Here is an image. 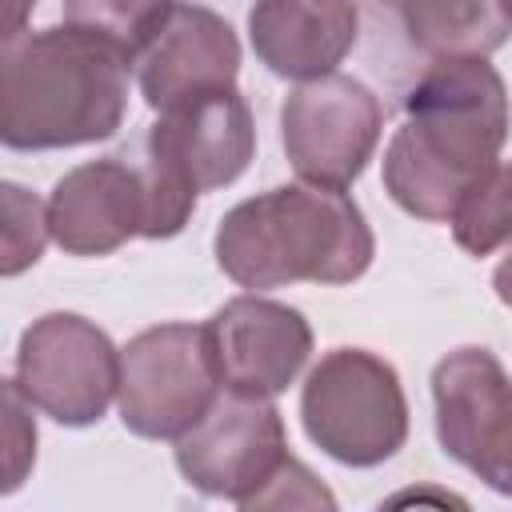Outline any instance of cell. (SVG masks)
I'll return each mask as SVG.
<instances>
[{"instance_id":"ffe728a7","label":"cell","mask_w":512,"mask_h":512,"mask_svg":"<svg viewBox=\"0 0 512 512\" xmlns=\"http://www.w3.org/2000/svg\"><path fill=\"white\" fill-rule=\"evenodd\" d=\"M336 508L332 492L296 460L288 456V464L272 476V484L252 500V508Z\"/></svg>"},{"instance_id":"d6986e66","label":"cell","mask_w":512,"mask_h":512,"mask_svg":"<svg viewBox=\"0 0 512 512\" xmlns=\"http://www.w3.org/2000/svg\"><path fill=\"white\" fill-rule=\"evenodd\" d=\"M32 400L20 392V384L4 380V492H16L36 460V420Z\"/></svg>"},{"instance_id":"30bf717a","label":"cell","mask_w":512,"mask_h":512,"mask_svg":"<svg viewBox=\"0 0 512 512\" xmlns=\"http://www.w3.org/2000/svg\"><path fill=\"white\" fill-rule=\"evenodd\" d=\"M432 412L444 456L512 500V376L480 344L452 348L432 368Z\"/></svg>"},{"instance_id":"3957f363","label":"cell","mask_w":512,"mask_h":512,"mask_svg":"<svg viewBox=\"0 0 512 512\" xmlns=\"http://www.w3.org/2000/svg\"><path fill=\"white\" fill-rule=\"evenodd\" d=\"M220 272L268 292L284 284H352L376 256V236L360 204L340 188L280 184L224 212L212 236Z\"/></svg>"},{"instance_id":"4fadbf2b","label":"cell","mask_w":512,"mask_h":512,"mask_svg":"<svg viewBox=\"0 0 512 512\" xmlns=\"http://www.w3.org/2000/svg\"><path fill=\"white\" fill-rule=\"evenodd\" d=\"M48 228L68 256H108L148 224L144 172L128 156L68 168L48 192Z\"/></svg>"},{"instance_id":"2e32d148","label":"cell","mask_w":512,"mask_h":512,"mask_svg":"<svg viewBox=\"0 0 512 512\" xmlns=\"http://www.w3.org/2000/svg\"><path fill=\"white\" fill-rule=\"evenodd\" d=\"M452 240L468 256H492L512 244V160H496L456 204Z\"/></svg>"},{"instance_id":"ac0fdd59","label":"cell","mask_w":512,"mask_h":512,"mask_svg":"<svg viewBox=\"0 0 512 512\" xmlns=\"http://www.w3.org/2000/svg\"><path fill=\"white\" fill-rule=\"evenodd\" d=\"M4 260L0 272L4 276H20L24 268H32L44 256V244L52 240L48 228V204H40L28 188L4 180Z\"/></svg>"},{"instance_id":"6da1fadb","label":"cell","mask_w":512,"mask_h":512,"mask_svg":"<svg viewBox=\"0 0 512 512\" xmlns=\"http://www.w3.org/2000/svg\"><path fill=\"white\" fill-rule=\"evenodd\" d=\"M512 112L488 56H444L404 92V124L384 148V192L416 220L448 224L464 192L500 160Z\"/></svg>"},{"instance_id":"603a6c76","label":"cell","mask_w":512,"mask_h":512,"mask_svg":"<svg viewBox=\"0 0 512 512\" xmlns=\"http://www.w3.org/2000/svg\"><path fill=\"white\" fill-rule=\"evenodd\" d=\"M500 8H504V16H508V24H512V0H500Z\"/></svg>"},{"instance_id":"9c48e42d","label":"cell","mask_w":512,"mask_h":512,"mask_svg":"<svg viewBox=\"0 0 512 512\" xmlns=\"http://www.w3.org/2000/svg\"><path fill=\"white\" fill-rule=\"evenodd\" d=\"M288 432L272 396L224 388L196 428L176 440L180 476L216 500L252 508V500L288 464Z\"/></svg>"},{"instance_id":"ba28073f","label":"cell","mask_w":512,"mask_h":512,"mask_svg":"<svg viewBox=\"0 0 512 512\" xmlns=\"http://www.w3.org/2000/svg\"><path fill=\"white\" fill-rule=\"evenodd\" d=\"M384 108L368 84L344 72L296 84L280 104V144L292 172L320 188H352L368 168Z\"/></svg>"},{"instance_id":"5bb4252c","label":"cell","mask_w":512,"mask_h":512,"mask_svg":"<svg viewBox=\"0 0 512 512\" xmlns=\"http://www.w3.org/2000/svg\"><path fill=\"white\" fill-rule=\"evenodd\" d=\"M360 36L356 0H256L248 40L256 60L284 80H320L344 64Z\"/></svg>"},{"instance_id":"277c9868","label":"cell","mask_w":512,"mask_h":512,"mask_svg":"<svg viewBox=\"0 0 512 512\" xmlns=\"http://www.w3.org/2000/svg\"><path fill=\"white\" fill-rule=\"evenodd\" d=\"M252 156L256 124L248 100L236 88H212L156 112L136 160L148 188L144 240H172L184 232L200 192L236 184Z\"/></svg>"},{"instance_id":"7c38bea8","label":"cell","mask_w":512,"mask_h":512,"mask_svg":"<svg viewBox=\"0 0 512 512\" xmlns=\"http://www.w3.org/2000/svg\"><path fill=\"white\" fill-rule=\"evenodd\" d=\"M240 40L232 24L192 0H172L136 56V84L152 112L212 88H236Z\"/></svg>"},{"instance_id":"e0dca14e","label":"cell","mask_w":512,"mask_h":512,"mask_svg":"<svg viewBox=\"0 0 512 512\" xmlns=\"http://www.w3.org/2000/svg\"><path fill=\"white\" fill-rule=\"evenodd\" d=\"M172 0H64V24L88 28L116 48H124L136 64L140 48L164 20Z\"/></svg>"},{"instance_id":"5b68a950","label":"cell","mask_w":512,"mask_h":512,"mask_svg":"<svg viewBox=\"0 0 512 512\" xmlns=\"http://www.w3.org/2000/svg\"><path fill=\"white\" fill-rule=\"evenodd\" d=\"M304 436L348 468H376L408 440V400L396 368L368 348L324 352L300 388Z\"/></svg>"},{"instance_id":"8992f818","label":"cell","mask_w":512,"mask_h":512,"mask_svg":"<svg viewBox=\"0 0 512 512\" xmlns=\"http://www.w3.org/2000/svg\"><path fill=\"white\" fill-rule=\"evenodd\" d=\"M224 392L204 324H156L120 348V424L140 440H180Z\"/></svg>"},{"instance_id":"7a4b0ae2","label":"cell","mask_w":512,"mask_h":512,"mask_svg":"<svg viewBox=\"0 0 512 512\" xmlns=\"http://www.w3.org/2000/svg\"><path fill=\"white\" fill-rule=\"evenodd\" d=\"M132 56L76 28H24L0 52V140L12 152H52L112 140L128 112Z\"/></svg>"},{"instance_id":"cb8c5ba5","label":"cell","mask_w":512,"mask_h":512,"mask_svg":"<svg viewBox=\"0 0 512 512\" xmlns=\"http://www.w3.org/2000/svg\"><path fill=\"white\" fill-rule=\"evenodd\" d=\"M380 4H388V8H400V4H404V0H380Z\"/></svg>"},{"instance_id":"8fae6325","label":"cell","mask_w":512,"mask_h":512,"mask_svg":"<svg viewBox=\"0 0 512 512\" xmlns=\"http://www.w3.org/2000/svg\"><path fill=\"white\" fill-rule=\"evenodd\" d=\"M220 384L248 396H280L312 356V324L300 308L260 292L232 296L208 316Z\"/></svg>"},{"instance_id":"9a60e30c","label":"cell","mask_w":512,"mask_h":512,"mask_svg":"<svg viewBox=\"0 0 512 512\" xmlns=\"http://www.w3.org/2000/svg\"><path fill=\"white\" fill-rule=\"evenodd\" d=\"M396 12L408 40L432 60L492 56L512 32L500 0H404Z\"/></svg>"},{"instance_id":"7402d4cb","label":"cell","mask_w":512,"mask_h":512,"mask_svg":"<svg viewBox=\"0 0 512 512\" xmlns=\"http://www.w3.org/2000/svg\"><path fill=\"white\" fill-rule=\"evenodd\" d=\"M492 292H496L500 304L512 308V248H508V256H504V260L496 264V272H492Z\"/></svg>"},{"instance_id":"52a82bcc","label":"cell","mask_w":512,"mask_h":512,"mask_svg":"<svg viewBox=\"0 0 512 512\" xmlns=\"http://www.w3.org/2000/svg\"><path fill=\"white\" fill-rule=\"evenodd\" d=\"M12 380L48 420L88 428L120 392V348L80 312H44L20 332Z\"/></svg>"},{"instance_id":"44dd1931","label":"cell","mask_w":512,"mask_h":512,"mask_svg":"<svg viewBox=\"0 0 512 512\" xmlns=\"http://www.w3.org/2000/svg\"><path fill=\"white\" fill-rule=\"evenodd\" d=\"M32 8H36V0H8V12H4V40L24 32V20H28Z\"/></svg>"}]
</instances>
